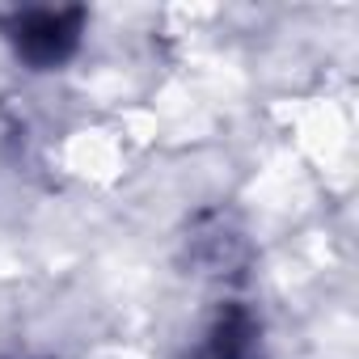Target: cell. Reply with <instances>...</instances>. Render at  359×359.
<instances>
[{"mask_svg": "<svg viewBox=\"0 0 359 359\" xmlns=\"http://www.w3.org/2000/svg\"><path fill=\"white\" fill-rule=\"evenodd\" d=\"M0 30L30 68H55L81 47L85 9H22L0 22Z\"/></svg>", "mask_w": 359, "mask_h": 359, "instance_id": "obj_1", "label": "cell"}, {"mask_svg": "<svg viewBox=\"0 0 359 359\" xmlns=\"http://www.w3.org/2000/svg\"><path fill=\"white\" fill-rule=\"evenodd\" d=\"M250 346H254V321H250V313L245 309H229L216 321V330H212L208 355L212 359H245Z\"/></svg>", "mask_w": 359, "mask_h": 359, "instance_id": "obj_2", "label": "cell"}]
</instances>
